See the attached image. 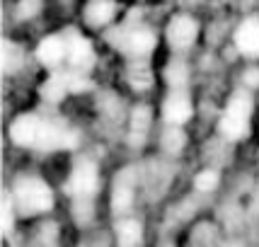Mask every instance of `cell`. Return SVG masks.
<instances>
[{
	"label": "cell",
	"mask_w": 259,
	"mask_h": 247,
	"mask_svg": "<svg viewBox=\"0 0 259 247\" xmlns=\"http://www.w3.org/2000/svg\"><path fill=\"white\" fill-rule=\"evenodd\" d=\"M257 206H259V191H257Z\"/></svg>",
	"instance_id": "obj_20"
},
{
	"label": "cell",
	"mask_w": 259,
	"mask_h": 247,
	"mask_svg": "<svg viewBox=\"0 0 259 247\" xmlns=\"http://www.w3.org/2000/svg\"><path fill=\"white\" fill-rule=\"evenodd\" d=\"M114 17H116V3L114 0H90L88 8H85V22L95 29L107 27Z\"/></svg>",
	"instance_id": "obj_11"
},
{
	"label": "cell",
	"mask_w": 259,
	"mask_h": 247,
	"mask_svg": "<svg viewBox=\"0 0 259 247\" xmlns=\"http://www.w3.org/2000/svg\"><path fill=\"white\" fill-rule=\"evenodd\" d=\"M112 46L126 58V80L134 90H148L153 85L150 56L155 51V32L141 24H124L109 34Z\"/></svg>",
	"instance_id": "obj_1"
},
{
	"label": "cell",
	"mask_w": 259,
	"mask_h": 247,
	"mask_svg": "<svg viewBox=\"0 0 259 247\" xmlns=\"http://www.w3.org/2000/svg\"><path fill=\"white\" fill-rule=\"evenodd\" d=\"M249 124H252V95L247 90H237L223 109L218 124L221 134L228 141H242L249 136Z\"/></svg>",
	"instance_id": "obj_4"
},
{
	"label": "cell",
	"mask_w": 259,
	"mask_h": 247,
	"mask_svg": "<svg viewBox=\"0 0 259 247\" xmlns=\"http://www.w3.org/2000/svg\"><path fill=\"white\" fill-rule=\"evenodd\" d=\"M131 189H134V177H131L128 170H126L124 175H119L116 189H114V209H116V211H121V209L128 206V201H131Z\"/></svg>",
	"instance_id": "obj_14"
},
{
	"label": "cell",
	"mask_w": 259,
	"mask_h": 247,
	"mask_svg": "<svg viewBox=\"0 0 259 247\" xmlns=\"http://www.w3.org/2000/svg\"><path fill=\"white\" fill-rule=\"evenodd\" d=\"M12 201L20 214L36 216L54 206V191L39 177H20L12 189Z\"/></svg>",
	"instance_id": "obj_3"
},
{
	"label": "cell",
	"mask_w": 259,
	"mask_h": 247,
	"mask_svg": "<svg viewBox=\"0 0 259 247\" xmlns=\"http://www.w3.org/2000/svg\"><path fill=\"white\" fill-rule=\"evenodd\" d=\"M165 83L169 85V92H187L189 70H187V63H184L180 56L165 68Z\"/></svg>",
	"instance_id": "obj_12"
},
{
	"label": "cell",
	"mask_w": 259,
	"mask_h": 247,
	"mask_svg": "<svg viewBox=\"0 0 259 247\" xmlns=\"http://www.w3.org/2000/svg\"><path fill=\"white\" fill-rule=\"evenodd\" d=\"M12 225H15V201L8 191H3V218H0V228H3V235H10Z\"/></svg>",
	"instance_id": "obj_16"
},
{
	"label": "cell",
	"mask_w": 259,
	"mask_h": 247,
	"mask_svg": "<svg viewBox=\"0 0 259 247\" xmlns=\"http://www.w3.org/2000/svg\"><path fill=\"white\" fill-rule=\"evenodd\" d=\"M20 66H22V49L10 39H3V73L12 75Z\"/></svg>",
	"instance_id": "obj_13"
},
{
	"label": "cell",
	"mask_w": 259,
	"mask_h": 247,
	"mask_svg": "<svg viewBox=\"0 0 259 247\" xmlns=\"http://www.w3.org/2000/svg\"><path fill=\"white\" fill-rule=\"evenodd\" d=\"M39 3H41V0H22V8L27 5V8H29V15H32V12H36Z\"/></svg>",
	"instance_id": "obj_19"
},
{
	"label": "cell",
	"mask_w": 259,
	"mask_h": 247,
	"mask_svg": "<svg viewBox=\"0 0 259 247\" xmlns=\"http://www.w3.org/2000/svg\"><path fill=\"white\" fill-rule=\"evenodd\" d=\"M235 46L242 56L259 58V17L257 15H252V17L240 22V27L235 29Z\"/></svg>",
	"instance_id": "obj_9"
},
{
	"label": "cell",
	"mask_w": 259,
	"mask_h": 247,
	"mask_svg": "<svg viewBox=\"0 0 259 247\" xmlns=\"http://www.w3.org/2000/svg\"><path fill=\"white\" fill-rule=\"evenodd\" d=\"M119 233V247H136L141 242V237H143V228L138 221H124V223L116 228Z\"/></svg>",
	"instance_id": "obj_15"
},
{
	"label": "cell",
	"mask_w": 259,
	"mask_h": 247,
	"mask_svg": "<svg viewBox=\"0 0 259 247\" xmlns=\"http://www.w3.org/2000/svg\"><path fill=\"white\" fill-rule=\"evenodd\" d=\"M218 182H221V177H218V172H215V170H203V172L196 175L194 187H196L199 191H213L215 187H218Z\"/></svg>",
	"instance_id": "obj_18"
},
{
	"label": "cell",
	"mask_w": 259,
	"mask_h": 247,
	"mask_svg": "<svg viewBox=\"0 0 259 247\" xmlns=\"http://www.w3.org/2000/svg\"><path fill=\"white\" fill-rule=\"evenodd\" d=\"M63 34L68 42V70L78 75H90L92 66H95V49H92L90 39H85L78 29H66Z\"/></svg>",
	"instance_id": "obj_6"
},
{
	"label": "cell",
	"mask_w": 259,
	"mask_h": 247,
	"mask_svg": "<svg viewBox=\"0 0 259 247\" xmlns=\"http://www.w3.org/2000/svg\"><path fill=\"white\" fill-rule=\"evenodd\" d=\"M97 187H100V175H97V168L95 162L90 160H80L78 165L73 168L70 177H68V184H66V191L68 196L75 201V206H85L90 209L92 199L97 194Z\"/></svg>",
	"instance_id": "obj_5"
},
{
	"label": "cell",
	"mask_w": 259,
	"mask_h": 247,
	"mask_svg": "<svg viewBox=\"0 0 259 247\" xmlns=\"http://www.w3.org/2000/svg\"><path fill=\"white\" fill-rule=\"evenodd\" d=\"M36 61L44 68H51V70H56L63 61H68L66 34H51V36L41 39L36 46Z\"/></svg>",
	"instance_id": "obj_8"
},
{
	"label": "cell",
	"mask_w": 259,
	"mask_h": 247,
	"mask_svg": "<svg viewBox=\"0 0 259 247\" xmlns=\"http://www.w3.org/2000/svg\"><path fill=\"white\" fill-rule=\"evenodd\" d=\"M167 44L172 46V51H177V54H184V51H189L196 42V36H199V24L194 17L189 15H175L167 24Z\"/></svg>",
	"instance_id": "obj_7"
},
{
	"label": "cell",
	"mask_w": 259,
	"mask_h": 247,
	"mask_svg": "<svg viewBox=\"0 0 259 247\" xmlns=\"http://www.w3.org/2000/svg\"><path fill=\"white\" fill-rule=\"evenodd\" d=\"M15 146L34 150H70L78 146V131L70 124L44 114H22L10 124Z\"/></svg>",
	"instance_id": "obj_2"
},
{
	"label": "cell",
	"mask_w": 259,
	"mask_h": 247,
	"mask_svg": "<svg viewBox=\"0 0 259 247\" xmlns=\"http://www.w3.org/2000/svg\"><path fill=\"white\" fill-rule=\"evenodd\" d=\"M194 107L192 100L187 92H169L165 102H162V116L167 124H175V126H182L192 119Z\"/></svg>",
	"instance_id": "obj_10"
},
{
	"label": "cell",
	"mask_w": 259,
	"mask_h": 247,
	"mask_svg": "<svg viewBox=\"0 0 259 247\" xmlns=\"http://www.w3.org/2000/svg\"><path fill=\"white\" fill-rule=\"evenodd\" d=\"M148 124H150V114H148L146 107H138L134 114V126H131V134H134V141H143V136L148 131Z\"/></svg>",
	"instance_id": "obj_17"
}]
</instances>
